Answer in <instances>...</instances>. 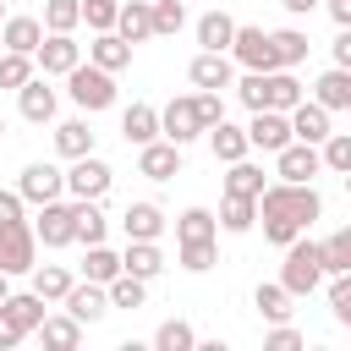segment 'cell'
I'll list each match as a JSON object with an SVG mask.
<instances>
[{
	"label": "cell",
	"mask_w": 351,
	"mask_h": 351,
	"mask_svg": "<svg viewBox=\"0 0 351 351\" xmlns=\"http://www.w3.org/2000/svg\"><path fill=\"white\" fill-rule=\"evenodd\" d=\"M291 302H296V296H291L280 280H263V285L252 291V307H258V318H269V324H285V318H291Z\"/></svg>",
	"instance_id": "25"
},
{
	"label": "cell",
	"mask_w": 351,
	"mask_h": 351,
	"mask_svg": "<svg viewBox=\"0 0 351 351\" xmlns=\"http://www.w3.org/2000/svg\"><path fill=\"white\" fill-rule=\"evenodd\" d=\"M121 269H126V263H121L104 241H99V247H88V258H82V274H88V280H99V285H110Z\"/></svg>",
	"instance_id": "38"
},
{
	"label": "cell",
	"mask_w": 351,
	"mask_h": 351,
	"mask_svg": "<svg viewBox=\"0 0 351 351\" xmlns=\"http://www.w3.org/2000/svg\"><path fill=\"white\" fill-rule=\"evenodd\" d=\"M263 346H269V351H296V346H302V335H296L291 324H274V329L263 335Z\"/></svg>",
	"instance_id": "49"
},
{
	"label": "cell",
	"mask_w": 351,
	"mask_h": 351,
	"mask_svg": "<svg viewBox=\"0 0 351 351\" xmlns=\"http://www.w3.org/2000/svg\"><path fill=\"white\" fill-rule=\"evenodd\" d=\"M324 274H329V269H324V241H307V236H296V241L285 247V269H280V285H285L291 296H313Z\"/></svg>",
	"instance_id": "2"
},
{
	"label": "cell",
	"mask_w": 351,
	"mask_h": 351,
	"mask_svg": "<svg viewBox=\"0 0 351 351\" xmlns=\"http://www.w3.org/2000/svg\"><path fill=\"white\" fill-rule=\"evenodd\" d=\"M291 132H296L302 143H324V137H329V110H324L318 99H313V104L302 99V104L291 110Z\"/></svg>",
	"instance_id": "23"
},
{
	"label": "cell",
	"mask_w": 351,
	"mask_h": 351,
	"mask_svg": "<svg viewBox=\"0 0 351 351\" xmlns=\"http://www.w3.org/2000/svg\"><path fill=\"white\" fill-rule=\"evenodd\" d=\"M82 22V0H44V27L49 33H71Z\"/></svg>",
	"instance_id": "39"
},
{
	"label": "cell",
	"mask_w": 351,
	"mask_h": 351,
	"mask_svg": "<svg viewBox=\"0 0 351 351\" xmlns=\"http://www.w3.org/2000/svg\"><path fill=\"white\" fill-rule=\"evenodd\" d=\"M66 82H71V99H77L88 115L115 104V71H104V66H93V60H88V66H77Z\"/></svg>",
	"instance_id": "4"
},
{
	"label": "cell",
	"mask_w": 351,
	"mask_h": 351,
	"mask_svg": "<svg viewBox=\"0 0 351 351\" xmlns=\"http://www.w3.org/2000/svg\"><path fill=\"white\" fill-rule=\"evenodd\" d=\"M71 285H77V280H71L60 263H38V269H33V291H38L44 302H66V291H71Z\"/></svg>",
	"instance_id": "33"
},
{
	"label": "cell",
	"mask_w": 351,
	"mask_h": 351,
	"mask_svg": "<svg viewBox=\"0 0 351 351\" xmlns=\"http://www.w3.org/2000/svg\"><path fill=\"white\" fill-rule=\"evenodd\" d=\"M329 313H335V324L351 329V274H335V285H329Z\"/></svg>",
	"instance_id": "48"
},
{
	"label": "cell",
	"mask_w": 351,
	"mask_h": 351,
	"mask_svg": "<svg viewBox=\"0 0 351 351\" xmlns=\"http://www.w3.org/2000/svg\"><path fill=\"white\" fill-rule=\"evenodd\" d=\"M280 5H285V11H291V16H307V11H318V5H324V0H280Z\"/></svg>",
	"instance_id": "54"
},
{
	"label": "cell",
	"mask_w": 351,
	"mask_h": 351,
	"mask_svg": "<svg viewBox=\"0 0 351 351\" xmlns=\"http://www.w3.org/2000/svg\"><path fill=\"white\" fill-rule=\"evenodd\" d=\"M208 148H214V159H219V165H236V159H247V148H252V137H247L241 126H230V121H219V126H208Z\"/></svg>",
	"instance_id": "20"
},
{
	"label": "cell",
	"mask_w": 351,
	"mask_h": 351,
	"mask_svg": "<svg viewBox=\"0 0 351 351\" xmlns=\"http://www.w3.org/2000/svg\"><path fill=\"white\" fill-rule=\"evenodd\" d=\"M0 44H5V49H22V55H38V44H44V22H38V16H5Z\"/></svg>",
	"instance_id": "19"
},
{
	"label": "cell",
	"mask_w": 351,
	"mask_h": 351,
	"mask_svg": "<svg viewBox=\"0 0 351 351\" xmlns=\"http://www.w3.org/2000/svg\"><path fill=\"white\" fill-rule=\"evenodd\" d=\"M33 258H38V230H33L27 219H22V225H5V230H0V269H5V274H33V269H38Z\"/></svg>",
	"instance_id": "5"
},
{
	"label": "cell",
	"mask_w": 351,
	"mask_h": 351,
	"mask_svg": "<svg viewBox=\"0 0 351 351\" xmlns=\"http://www.w3.org/2000/svg\"><path fill=\"white\" fill-rule=\"evenodd\" d=\"M110 181H115V170H110L104 159H93V154L71 159V170H66V192H71V197H104Z\"/></svg>",
	"instance_id": "10"
},
{
	"label": "cell",
	"mask_w": 351,
	"mask_h": 351,
	"mask_svg": "<svg viewBox=\"0 0 351 351\" xmlns=\"http://www.w3.org/2000/svg\"><path fill=\"white\" fill-rule=\"evenodd\" d=\"M318 214H324V197L313 192V181H274L258 192V219L274 247H291Z\"/></svg>",
	"instance_id": "1"
},
{
	"label": "cell",
	"mask_w": 351,
	"mask_h": 351,
	"mask_svg": "<svg viewBox=\"0 0 351 351\" xmlns=\"http://www.w3.org/2000/svg\"><path fill=\"white\" fill-rule=\"evenodd\" d=\"M55 148H60L66 159L93 154V132H88V121H60V126H55Z\"/></svg>",
	"instance_id": "32"
},
{
	"label": "cell",
	"mask_w": 351,
	"mask_h": 351,
	"mask_svg": "<svg viewBox=\"0 0 351 351\" xmlns=\"http://www.w3.org/2000/svg\"><path fill=\"white\" fill-rule=\"evenodd\" d=\"M66 313H77L82 324H99V318L110 313V285H99V280L71 285V291H66Z\"/></svg>",
	"instance_id": "15"
},
{
	"label": "cell",
	"mask_w": 351,
	"mask_h": 351,
	"mask_svg": "<svg viewBox=\"0 0 351 351\" xmlns=\"http://www.w3.org/2000/svg\"><path fill=\"white\" fill-rule=\"evenodd\" d=\"M22 203H27L22 192H0V230L5 225H22Z\"/></svg>",
	"instance_id": "51"
},
{
	"label": "cell",
	"mask_w": 351,
	"mask_h": 351,
	"mask_svg": "<svg viewBox=\"0 0 351 351\" xmlns=\"http://www.w3.org/2000/svg\"><path fill=\"white\" fill-rule=\"evenodd\" d=\"M346 197H351V170H346Z\"/></svg>",
	"instance_id": "57"
},
{
	"label": "cell",
	"mask_w": 351,
	"mask_h": 351,
	"mask_svg": "<svg viewBox=\"0 0 351 351\" xmlns=\"http://www.w3.org/2000/svg\"><path fill=\"white\" fill-rule=\"evenodd\" d=\"M115 33H121L126 44H143V38H154V0H126V5H121V22H115Z\"/></svg>",
	"instance_id": "18"
},
{
	"label": "cell",
	"mask_w": 351,
	"mask_h": 351,
	"mask_svg": "<svg viewBox=\"0 0 351 351\" xmlns=\"http://www.w3.org/2000/svg\"><path fill=\"white\" fill-rule=\"evenodd\" d=\"M5 307H11V318H16V324H22L27 335H33V329H38L44 318H49V307H44V296H38V291H22V296H5Z\"/></svg>",
	"instance_id": "36"
},
{
	"label": "cell",
	"mask_w": 351,
	"mask_h": 351,
	"mask_svg": "<svg viewBox=\"0 0 351 351\" xmlns=\"http://www.w3.org/2000/svg\"><path fill=\"white\" fill-rule=\"evenodd\" d=\"M5 16H11V11H5V0H0V27H5Z\"/></svg>",
	"instance_id": "56"
},
{
	"label": "cell",
	"mask_w": 351,
	"mask_h": 351,
	"mask_svg": "<svg viewBox=\"0 0 351 351\" xmlns=\"http://www.w3.org/2000/svg\"><path fill=\"white\" fill-rule=\"evenodd\" d=\"M121 263H126L132 274H143V280H154V274L165 269V252H159V241H126V252H121Z\"/></svg>",
	"instance_id": "30"
},
{
	"label": "cell",
	"mask_w": 351,
	"mask_h": 351,
	"mask_svg": "<svg viewBox=\"0 0 351 351\" xmlns=\"http://www.w3.org/2000/svg\"><path fill=\"white\" fill-rule=\"evenodd\" d=\"M16 192H22L27 203H38V208H44V203H55V197L66 192V176H60L55 165H44V159H38V165H27V170H22Z\"/></svg>",
	"instance_id": "12"
},
{
	"label": "cell",
	"mask_w": 351,
	"mask_h": 351,
	"mask_svg": "<svg viewBox=\"0 0 351 351\" xmlns=\"http://www.w3.org/2000/svg\"><path fill=\"white\" fill-rule=\"evenodd\" d=\"M263 88H269V110H285V115H291V110L302 104V82H296L285 66H280V71H263Z\"/></svg>",
	"instance_id": "27"
},
{
	"label": "cell",
	"mask_w": 351,
	"mask_h": 351,
	"mask_svg": "<svg viewBox=\"0 0 351 351\" xmlns=\"http://www.w3.org/2000/svg\"><path fill=\"white\" fill-rule=\"evenodd\" d=\"M230 71H236V66H230V55H225V49H203V55L186 66L192 88H214V93H219V88H230Z\"/></svg>",
	"instance_id": "14"
},
{
	"label": "cell",
	"mask_w": 351,
	"mask_h": 351,
	"mask_svg": "<svg viewBox=\"0 0 351 351\" xmlns=\"http://www.w3.org/2000/svg\"><path fill=\"white\" fill-rule=\"evenodd\" d=\"M16 104H22V121H33V126H44V121H55V88H49L44 77H33V82H22V88H16Z\"/></svg>",
	"instance_id": "16"
},
{
	"label": "cell",
	"mask_w": 351,
	"mask_h": 351,
	"mask_svg": "<svg viewBox=\"0 0 351 351\" xmlns=\"http://www.w3.org/2000/svg\"><path fill=\"white\" fill-rule=\"evenodd\" d=\"M104 230H110V219L99 214V197H77V241L82 247H99Z\"/></svg>",
	"instance_id": "29"
},
{
	"label": "cell",
	"mask_w": 351,
	"mask_h": 351,
	"mask_svg": "<svg viewBox=\"0 0 351 351\" xmlns=\"http://www.w3.org/2000/svg\"><path fill=\"white\" fill-rule=\"evenodd\" d=\"M88 60H93V66H104V71H126V66H132V44H126L115 27H110V33H93Z\"/></svg>",
	"instance_id": "17"
},
{
	"label": "cell",
	"mask_w": 351,
	"mask_h": 351,
	"mask_svg": "<svg viewBox=\"0 0 351 351\" xmlns=\"http://www.w3.org/2000/svg\"><path fill=\"white\" fill-rule=\"evenodd\" d=\"M5 296H11V291H5V269H0V302H5Z\"/></svg>",
	"instance_id": "55"
},
{
	"label": "cell",
	"mask_w": 351,
	"mask_h": 351,
	"mask_svg": "<svg viewBox=\"0 0 351 351\" xmlns=\"http://www.w3.org/2000/svg\"><path fill=\"white\" fill-rule=\"evenodd\" d=\"M313 99L324 110H351V71L346 66H329L318 82H313Z\"/></svg>",
	"instance_id": "21"
},
{
	"label": "cell",
	"mask_w": 351,
	"mask_h": 351,
	"mask_svg": "<svg viewBox=\"0 0 351 351\" xmlns=\"http://www.w3.org/2000/svg\"><path fill=\"white\" fill-rule=\"evenodd\" d=\"M38 335H44V346L71 351V346H82V318H77V313H66V318H44Z\"/></svg>",
	"instance_id": "31"
},
{
	"label": "cell",
	"mask_w": 351,
	"mask_h": 351,
	"mask_svg": "<svg viewBox=\"0 0 351 351\" xmlns=\"http://www.w3.org/2000/svg\"><path fill=\"white\" fill-rule=\"evenodd\" d=\"M137 170L148 176V181H170V176H181V143H143L137 148Z\"/></svg>",
	"instance_id": "13"
},
{
	"label": "cell",
	"mask_w": 351,
	"mask_h": 351,
	"mask_svg": "<svg viewBox=\"0 0 351 351\" xmlns=\"http://www.w3.org/2000/svg\"><path fill=\"white\" fill-rule=\"evenodd\" d=\"M33 230H38V241L44 247H71L77 241V203H44L38 208V219H33Z\"/></svg>",
	"instance_id": "7"
},
{
	"label": "cell",
	"mask_w": 351,
	"mask_h": 351,
	"mask_svg": "<svg viewBox=\"0 0 351 351\" xmlns=\"http://www.w3.org/2000/svg\"><path fill=\"white\" fill-rule=\"evenodd\" d=\"M219 225L225 230H252L258 225V197H241V192H225V203H219Z\"/></svg>",
	"instance_id": "28"
},
{
	"label": "cell",
	"mask_w": 351,
	"mask_h": 351,
	"mask_svg": "<svg viewBox=\"0 0 351 351\" xmlns=\"http://www.w3.org/2000/svg\"><path fill=\"white\" fill-rule=\"evenodd\" d=\"M159 132H165V126H159V110H154V104H132V110L121 115V137H126V143H137V148H143V143H154Z\"/></svg>",
	"instance_id": "22"
},
{
	"label": "cell",
	"mask_w": 351,
	"mask_h": 351,
	"mask_svg": "<svg viewBox=\"0 0 351 351\" xmlns=\"http://www.w3.org/2000/svg\"><path fill=\"white\" fill-rule=\"evenodd\" d=\"M22 82H33V55L5 49L0 55V88H22Z\"/></svg>",
	"instance_id": "42"
},
{
	"label": "cell",
	"mask_w": 351,
	"mask_h": 351,
	"mask_svg": "<svg viewBox=\"0 0 351 351\" xmlns=\"http://www.w3.org/2000/svg\"><path fill=\"white\" fill-rule=\"evenodd\" d=\"M0 137H5V115H0Z\"/></svg>",
	"instance_id": "58"
},
{
	"label": "cell",
	"mask_w": 351,
	"mask_h": 351,
	"mask_svg": "<svg viewBox=\"0 0 351 351\" xmlns=\"http://www.w3.org/2000/svg\"><path fill=\"white\" fill-rule=\"evenodd\" d=\"M197 44H203V49H225V55H230V44H236V22H230L225 11L197 16Z\"/></svg>",
	"instance_id": "26"
},
{
	"label": "cell",
	"mask_w": 351,
	"mask_h": 351,
	"mask_svg": "<svg viewBox=\"0 0 351 351\" xmlns=\"http://www.w3.org/2000/svg\"><path fill=\"white\" fill-rule=\"evenodd\" d=\"M214 230H219V219L208 208H186L176 219V241H214Z\"/></svg>",
	"instance_id": "34"
},
{
	"label": "cell",
	"mask_w": 351,
	"mask_h": 351,
	"mask_svg": "<svg viewBox=\"0 0 351 351\" xmlns=\"http://www.w3.org/2000/svg\"><path fill=\"white\" fill-rule=\"evenodd\" d=\"M324 269H329V274H351V225H340V230L324 241Z\"/></svg>",
	"instance_id": "40"
},
{
	"label": "cell",
	"mask_w": 351,
	"mask_h": 351,
	"mask_svg": "<svg viewBox=\"0 0 351 351\" xmlns=\"http://www.w3.org/2000/svg\"><path fill=\"white\" fill-rule=\"evenodd\" d=\"M225 192L258 197V192H263V170H258V165H247V159H236V165H230V176H225Z\"/></svg>",
	"instance_id": "41"
},
{
	"label": "cell",
	"mask_w": 351,
	"mask_h": 351,
	"mask_svg": "<svg viewBox=\"0 0 351 351\" xmlns=\"http://www.w3.org/2000/svg\"><path fill=\"white\" fill-rule=\"evenodd\" d=\"M247 137H252V148H263V154H280L285 143H296V132H291V115H285V110H252Z\"/></svg>",
	"instance_id": "11"
},
{
	"label": "cell",
	"mask_w": 351,
	"mask_h": 351,
	"mask_svg": "<svg viewBox=\"0 0 351 351\" xmlns=\"http://www.w3.org/2000/svg\"><path fill=\"white\" fill-rule=\"evenodd\" d=\"M329 5V16H335V27H351V0H324Z\"/></svg>",
	"instance_id": "53"
},
{
	"label": "cell",
	"mask_w": 351,
	"mask_h": 351,
	"mask_svg": "<svg viewBox=\"0 0 351 351\" xmlns=\"http://www.w3.org/2000/svg\"><path fill=\"white\" fill-rule=\"evenodd\" d=\"M154 346H159V351H192V346H197V335H192V324H181V318H170V324H159V335H154Z\"/></svg>",
	"instance_id": "44"
},
{
	"label": "cell",
	"mask_w": 351,
	"mask_h": 351,
	"mask_svg": "<svg viewBox=\"0 0 351 351\" xmlns=\"http://www.w3.org/2000/svg\"><path fill=\"white\" fill-rule=\"evenodd\" d=\"M274 49H280V66L291 71V66H302V60H307L313 38H307L302 27H280V33H274Z\"/></svg>",
	"instance_id": "37"
},
{
	"label": "cell",
	"mask_w": 351,
	"mask_h": 351,
	"mask_svg": "<svg viewBox=\"0 0 351 351\" xmlns=\"http://www.w3.org/2000/svg\"><path fill=\"white\" fill-rule=\"evenodd\" d=\"M186 27V5L181 0H154V33H181Z\"/></svg>",
	"instance_id": "46"
},
{
	"label": "cell",
	"mask_w": 351,
	"mask_h": 351,
	"mask_svg": "<svg viewBox=\"0 0 351 351\" xmlns=\"http://www.w3.org/2000/svg\"><path fill=\"white\" fill-rule=\"evenodd\" d=\"M230 55H236L247 71H280L274 33H263V27H236V44H230Z\"/></svg>",
	"instance_id": "6"
},
{
	"label": "cell",
	"mask_w": 351,
	"mask_h": 351,
	"mask_svg": "<svg viewBox=\"0 0 351 351\" xmlns=\"http://www.w3.org/2000/svg\"><path fill=\"white\" fill-rule=\"evenodd\" d=\"M82 22H88L93 33H110V27L121 22V0H82Z\"/></svg>",
	"instance_id": "45"
},
{
	"label": "cell",
	"mask_w": 351,
	"mask_h": 351,
	"mask_svg": "<svg viewBox=\"0 0 351 351\" xmlns=\"http://www.w3.org/2000/svg\"><path fill=\"white\" fill-rule=\"evenodd\" d=\"M22 335H27V329H22V324L11 318V307L0 302V351H11V346H22Z\"/></svg>",
	"instance_id": "50"
},
{
	"label": "cell",
	"mask_w": 351,
	"mask_h": 351,
	"mask_svg": "<svg viewBox=\"0 0 351 351\" xmlns=\"http://www.w3.org/2000/svg\"><path fill=\"white\" fill-rule=\"evenodd\" d=\"M143 296H148V280H143V274L121 269V274L110 280V307H143Z\"/></svg>",
	"instance_id": "35"
},
{
	"label": "cell",
	"mask_w": 351,
	"mask_h": 351,
	"mask_svg": "<svg viewBox=\"0 0 351 351\" xmlns=\"http://www.w3.org/2000/svg\"><path fill=\"white\" fill-rule=\"evenodd\" d=\"M33 60L44 66V77H71V71L82 66V44H77L71 33H44V44H38Z\"/></svg>",
	"instance_id": "8"
},
{
	"label": "cell",
	"mask_w": 351,
	"mask_h": 351,
	"mask_svg": "<svg viewBox=\"0 0 351 351\" xmlns=\"http://www.w3.org/2000/svg\"><path fill=\"white\" fill-rule=\"evenodd\" d=\"M159 126H165V137H170V143H192V137H203V132H208V115H203V93L170 99V104L159 110Z\"/></svg>",
	"instance_id": "3"
},
{
	"label": "cell",
	"mask_w": 351,
	"mask_h": 351,
	"mask_svg": "<svg viewBox=\"0 0 351 351\" xmlns=\"http://www.w3.org/2000/svg\"><path fill=\"white\" fill-rule=\"evenodd\" d=\"M318 148H324V170H335V176L351 170V132H329Z\"/></svg>",
	"instance_id": "43"
},
{
	"label": "cell",
	"mask_w": 351,
	"mask_h": 351,
	"mask_svg": "<svg viewBox=\"0 0 351 351\" xmlns=\"http://www.w3.org/2000/svg\"><path fill=\"white\" fill-rule=\"evenodd\" d=\"M181 269H186V274L214 269V241H181Z\"/></svg>",
	"instance_id": "47"
},
{
	"label": "cell",
	"mask_w": 351,
	"mask_h": 351,
	"mask_svg": "<svg viewBox=\"0 0 351 351\" xmlns=\"http://www.w3.org/2000/svg\"><path fill=\"white\" fill-rule=\"evenodd\" d=\"M335 66L351 71V27H340V38H335Z\"/></svg>",
	"instance_id": "52"
},
{
	"label": "cell",
	"mask_w": 351,
	"mask_h": 351,
	"mask_svg": "<svg viewBox=\"0 0 351 351\" xmlns=\"http://www.w3.org/2000/svg\"><path fill=\"white\" fill-rule=\"evenodd\" d=\"M274 170H280V181H313L318 170H324V148L318 143H285L280 154H274Z\"/></svg>",
	"instance_id": "9"
},
{
	"label": "cell",
	"mask_w": 351,
	"mask_h": 351,
	"mask_svg": "<svg viewBox=\"0 0 351 351\" xmlns=\"http://www.w3.org/2000/svg\"><path fill=\"white\" fill-rule=\"evenodd\" d=\"M121 225H126V241H159V230H165V214H159L154 203H132V208L121 214Z\"/></svg>",
	"instance_id": "24"
}]
</instances>
